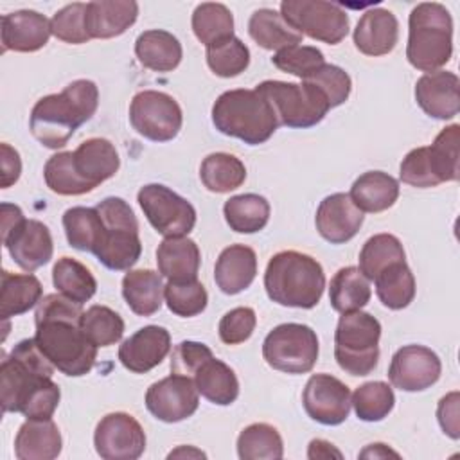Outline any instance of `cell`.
<instances>
[{"mask_svg": "<svg viewBox=\"0 0 460 460\" xmlns=\"http://www.w3.org/2000/svg\"><path fill=\"white\" fill-rule=\"evenodd\" d=\"M83 304L61 293L41 296L36 305L34 340L47 359L65 376L88 374L97 359V347L81 331Z\"/></svg>", "mask_w": 460, "mask_h": 460, "instance_id": "1", "label": "cell"}, {"mask_svg": "<svg viewBox=\"0 0 460 460\" xmlns=\"http://www.w3.org/2000/svg\"><path fill=\"white\" fill-rule=\"evenodd\" d=\"M99 106V88L90 79H75L59 93H50L32 106L29 128L49 149L66 146L75 129L92 119Z\"/></svg>", "mask_w": 460, "mask_h": 460, "instance_id": "2", "label": "cell"}, {"mask_svg": "<svg viewBox=\"0 0 460 460\" xmlns=\"http://www.w3.org/2000/svg\"><path fill=\"white\" fill-rule=\"evenodd\" d=\"M264 289L270 300L279 305L311 309L320 302L325 289L323 268L307 253L279 252L266 266Z\"/></svg>", "mask_w": 460, "mask_h": 460, "instance_id": "3", "label": "cell"}, {"mask_svg": "<svg viewBox=\"0 0 460 460\" xmlns=\"http://www.w3.org/2000/svg\"><path fill=\"white\" fill-rule=\"evenodd\" d=\"M212 122L226 137L259 146L277 131L279 120L271 104L257 90L223 92L212 106Z\"/></svg>", "mask_w": 460, "mask_h": 460, "instance_id": "4", "label": "cell"}, {"mask_svg": "<svg viewBox=\"0 0 460 460\" xmlns=\"http://www.w3.org/2000/svg\"><path fill=\"white\" fill-rule=\"evenodd\" d=\"M453 54V18L437 2L417 4L408 18V63L426 74L440 70Z\"/></svg>", "mask_w": 460, "mask_h": 460, "instance_id": "5", "label": "cell"}, {"mask_svg": "<svg viewBox=\"0 0 460 460\" xmlns=\"http://www.w3.org/2000/svg\"><path fill=\"white\" fill-rule=\"evenodd\" d=\"M104 230L93 255L113 271L129 270L142 253L138 221L131 207L122 198H104L97 207Z\"/></svg>", "mask_w": 460, "mask_h": 460, "instance_id": "6", "label": "cell"}, {"mask_svg": "<svg viewBox=\"0 0 460 460\" xmlns=\"http://www.w3.org/2000/svg\"><path fill=\"white\" fill-rule=\"evenodd\" d=\"M54 368L34 338L18 341L0 365V402L4 413H20L27 395L45 377H52Z\"/></svg>", "mask_w": 460, "mask_h": 460, "instance_id": "7", "label": "cell"}, {"mask_svg": "<svg viewBox=\"0 0 460 460\" xmlns=\"http://www.w3.org/2000/svg\"><path fill=\"white\" fill-rule=\"evenodd\" d=\"M381 323L368 313H343L334 331V358L350 376H368L379 361Z\"/></svg>", "mask_w": 460, "mask_h": 460, "instance_id": "8", "label": "cell"}, {"mask_svg": "<svg viewBox=\"0 0 460 460\" xmlns=\"http://www.w3.org/2000/svg\"><path fill=\"white\" fill-rule=\"evenodd\" d=\"M273 108L279 124L288 128L316 126L331 110L325 95L311 83L268 79L255 88Z\"/></svg>", "mask_w": 460, "mask_h": 460, "instance_id": "9", "label": "cell"}, {"mask_svg": "<svg viewBox=\"0 0 460 460\" xmlns=\"http://www.w3.org/2000/svg\"><path fill=\"white\" fill-rule=\"evenodd\" d=\"M262 358L279 372H311L318 359V336L309 325L280 323L264 338Z\"/></svg>", "mask_w": 460, "mask_h": 460, "instance_id": "10", "label": "cell"}, {"mask_svg": "<svg viewBox=\"0 0 460 460\" xmlns=\"http://www.w3.org/2000/svg\"><path fill=\"white\" fill-rule=\"evenodd\" d=\"M280 14L302 36L338 45L349 32V14L334 2L284 0Z\"/></svg>", "mask_w": 460, "mask_h": 460, "instance_id": "11", "label": "cell"}, {"mask_svg": "<svg viewBox=\"0 0 460 460\" xmlns=\"http://www.w3.org/2000/svg\"><path fill=\"white\" fill-rule=\"evenodd\" d=\"M129 122L144 138L153 142H169L180 133L183 113L176 99L169 93L142 90L131 99Z\"/></svg>", "mask_w": 460, "mask_h": 460, "instance_id": "12", "label": "cell"}, {"mask_svg": "<svg viewBox=\"0 0 460 460\" xmlns=\"http://www.w3.org/2000/svg\"><path fill=\"white\" fill-rule=\"evenodd\" d=\"M137 201L151 226L164 237L189 235L196 225V208L190 201L162 183L144 185Z\"/></svg>", "mask_w": 460, "mask_h": 460, "instance_id": "13", "label": "cell"}, {"mask_svg": "<svg viewBox=\"0 0 460 460\" xmlns=\"http://www.w3.org/2000/svg\"><path fill=\"white\" fill-rule=\"evenodd\" d=\"M93 446L104 460H137L146 449V433L133 415L113 411L97 422Z\"/></svg>", "mask_w": 460, "mask_h": 460, "instance_id": "14", "label": "cell"}, {"mask_svg": "<svg viewBox=\"0 0 460 460\" xmlns=\"http://www.w3.org/2000/svg\"><path fill=\"white\" fill-rule=\"evenodd\" d=\"M199 394L194 381L187 376L171 374L153 383L146 392V408L162 422H180L194 415Z\"/></svg>", "mask_w": 460, "mask_h": 460, "instance_id": "15", "label": "cell"}, {"mask_svg": "<svg viewBox=\"0 0 460 460\" xmlns=\"http://www.w3.org/2000/svg\"><path fill=\"white\" fill-rule=\"evenodd\" d=\"M350 395L349 386L338 377L313 374L305 383L302 404L313 420L323 426H338L349 417Z\"/></svg>", "mask_w": 460, "mask_h": 460, "instance_id": "16", "label": "cell"}, {"mask_svg": "<svg viewBox=\"0 0 460 460\" xmlns=\"http://www.w3.org/2000/svg\"><path fill=\"white\" fill-rule=\"evenodd\" d=\"M440 358L424 345H404L390 361L388 379L402 392H422L440 377Z\"/></svg>", "mask_w": 460, "mask_h": 460, "instance_id": "17", "label": "cell"}, {"mask_svg": "<svg viewBox=\"0 0 460 460\" xmlns=\"http://www.w3.org/2000/svg\"><path fill=\"white\" fill-rule=\"evenodd\" d=\"M2 243L11 259L29 273L45 266L54 252L50 230L38 219H22L7 232H2Z\"/></svg>", "mask_w": 460, "mask_h": 460, "instance_id": "18", "label": "cell"}, {"mask_svg": "<svg viewBox=\"0 0 460 460\" xmlns=\"http://www.w3.org/2000/svg\"><path fill=\"white\" fill-rule=\"evenodd\" d=\"M169 350V331L160 325H146L120 343L119 361L133 374H146L158 367Z\"/></svg>", "mask_w": 460, "mask_h": 460, "instance_id": "19", "label": "cell"}, {"mask_svg": "<svg viewBox=\"0 0 460 460\" xmlns=\"http://www.w3.org/2000/svg\"><path fill=\"white\" fill-rule=\"evenodd\" d=\"M363 217V212L354 205L349 194L336 192L320 201L314 223L318 234L325 241L331 244H343L359 232Z\"/></svg>", "mask_w": 460, "mask_h": 460, "instance_id": "20", "label": "cell"}, {"mask_svg": "<svg viewBox=\"0 0 460 460\" xmlns=\"http://www.w3.org/2000/svg\"><path fill=\"white\" fill-rule=\"evenodd\" d=\"M458 75L447 70L424 74L415 83V101L420 110L438 120L453 119L460 110Z\"/></svg>", "mask_w": 460, "mask_h": 460, "instance_id": "21", "label": "cell"}, {"mask_svg": "<svg viewBox=\"0 0 460 460\" xmlns=\"http://www.w3.org/2000/svg\"><path fill=\"white\" fill-rule=\"evenodd\" d=\"M50 20L41 13L22 9L7 13L0 22L2 50L14 52H36L47 45L50 38Z\"/></svg>", "mask_w": 460, "mask_h": 460, "instance_id": "22", "label": "cell"}, {"mask_svg": "<svg viewBox=\"0 0 460 460\" xmlns=\"http://www.w3.org/2000/svg\"><path fill=\"white\" fill-rule=\"evenodd\" d=\"M399 40V22L388 9L376 7L363 13L354 29V45L365 56H385Z\"/></svg>", "mask_w": 460, "mask_h": 460, "instance_id": "23", "label": "cell"}, {"mask_svg": "<svg viewBox=\"0 0 460 460\" xmlns=\"http://www.w3.org/2000/svg\"><path fill=\"white\" fill-rule=\"evenodd\" d=\"M74 169L83 181L92 189L115 176L120 167V158L115 146L101 137L88 138L72 151Z\"/></svg>", "mask_w": 460, "mask_h": 460, "instance_id": "24", "label": "cell"}, {"mask_svg": "<svg viewBox=\"0 0 460 460\" xmlns=\"http://www.w3.org/2000/svg\"><path fill=\"white\" fill-rule=\"evenodd\" d=\"M257 275V255L246 244L226 246L214 266V280L225 295H237L252 286Z\"/></svg>", "mask_w": 460, "mask_h": 460, "instance_id": "25", "label": "cell"}, {"mask_svg": "<svg viewBox=\"0 0 460 460\" xmlns=\"http://www.w3.org/2000/svg\"><path fill=\"white\" fill-rule=\"evenodd\" d=\"M138 16L135 0H95L86 4V31L90 38L108 40L124 34Z\"/></svg>", "mask_w": 460, "mask_h": 460, "instance_id": "26", "label": "cell"}, {"mask_svg": "<svg viewBox=\"0 0 460 460\" xmlns=\"http://www.w3.org/2000/svg\"><path fill=\"white\" fill-rule=\"evenodd\" d=\"M63 447L59 428L52 419H27L14 438L18 460H54Z\"/></svg>", "mask_w": 460, "mask_h": 460, "instance_id": "27", "label": "cell"}, {"mask_svg": "<svg viewBox=\"0 0 460 460\" xmlns=\"http://www.w3.org/2000/svg\"><path fill=\"white\" fill-rule=\"evenodd\" d=\"M158 273L167 280L198 279L201 253L198 244L187 235L165 237L156 248Z\"/></svg>", "mask_w": 460, "mask_h": 460, "instance_id": "28", "label": "cell"}, {"mask_svg": "<svg viewBox=\"0 0 460 460\" xmlns=\"http://www.w3.org/2000/svg\"><path fill=\"white\" fill-rule=\"evenodd\" d=\"M135 54L146 68L155 72H171L180 65L183 50L174 34L162 29H149L138 34L135 41Z\"/></svg>", "mask_w": 460, "mask_h": 460, "instance_id": "29", "label": "cell"}, {"mask_svg": "<svg viewBox=\"0 0 460 460\" xmlns=\"http://www.w3.org/2000/svg\"><path fill=\"white\" fill-rule=\"evenodd\" d=\"M350 199L361 212H383L399 198V181L383 171H367L354 180Z\"/></svg>", "mask_w": 460, "mask_h": 460, "instance_id": "30", "label": "cell"}, {"mask_svg": "<svg viewBox=\"0 0 460 460\" xmlns=\"http://www.w3.org/2000/svg\"><path fill=\"white\" fill-rule=\"evenodd\" d=\"M122 296L138 316H151L162 307V275L153 270H128L122 279Z\"/></svg>", "mask_w": 460, "mask_h": 460, "instance_id": "31", "label": "cell"}, {"mask_svg": "<svg viewBox=\"0 0 460 460\" xmlns=\"http://www.w3.org/2000/svg\"><path fill=\"white\" fill-rule=\"evenodd\" d=\"M41 295V282L32 273H11L4 270L0 279V316L7 320L27 313L38 305Z\"/></svg>", "mask_w": 460, "mask_h": 460, "instance_id": "32", "label": "cell"}, {"mask_svg": "<svg viewBox=\"0 0 460 460\" xmlns=\"http://www.w3.org/2000/svg\"><path fill=\"white\" fill-rule=\"evenodd\" d=\"M250 38L266 50H282L286 47L300 45L302 34L295 31L286 18L275 9H257L248 22Z\"/></svg>", "mask_w": 460, "mask_h": 460, "instance_id": "33", "label": "cell"}, {"mask_svg": "<svg viewBox=\"0 0 460 460\" xmlns=\"http://www.w3.org/2000/svg\"><path fill=\"white\" fill-rule=\"evenodd\" d=\"M192 381L198 394L217 406H228L239 395V381L235 372L214 356L198 368Z\"/></svg>", "mask_w": 460, "mask_h": 460, "instance_id": "34", "label": "cell"}, {"mask_svg": "<svg viewBox=\"0 0 460 460\" xmlns=\"http://www.w3.org/2000/svg\"><path fill=\"white\" fill-rule=\"evenodd\" d=\"M372 289L368 279L356 266L341 268L329 284V302L338 313L359 311L370 302Z\"/></svg>", "mask_w": 460, "mask_h": 460, "instance_id": "35", "label": "cell"}, {"mask_svg": "<svg viewBox=\"0 0 460 460\" xmlns=\"http://www.w3.org/2000/svg\"><path fill=\"white\" fill-rule=\"evenodd\" d=\"M225 221L237 234H255L268 225L270 203L264 196L248 192L232 196L223 205Z\"/></svg>", "mask_w": 460, "mask_h": 460, "instance_id": "36", "label": "cell"}, {"mask_svg": "<svg viewBox=\"0 0 460 460\" xmlns=\"http://www.w3.org/2000/svg\"><path fill=\"white\" fill-rule=\"evenodd\" d=\"M376 293L381 304L388 309L399 311L408 307L415 298V277L406 261L386 266L376 279Z\"/></svg>", "mask_w": 460, "mask_h": 460, "instance_id": "37", "label": "cell"}, {"mask_svg": "<svg viewBox=\"0 0 460 460\" xmlns=\"http://www.w3.org/2000/svg\"><path fill=\"white\" fill-rule=\"evenodd\" d=\"M199 178L210 192L226 194L244 183L246 167L230 153H210L201 162Z\"/></svg>", "mask_w": 460, "mask_h": 460, "instance_id": "38", "label": "cell"}, {"mask_svg": "<svg viewBox=\"0 0 460 460\" xmlns=\"http://www.w3.org/2000/svg\"><path fill=\"white\" fill-rule=\"evenodd\" d=\"M63 228L72 248L93 253L102 237V219L95 207H72L63 214Z\"/></svg>", "mask_w": 460, "mask_h": 460, "instance_id": "39", "label": "cell"}, {"mask_svg": "<svg viewBox=\"0 0 460 460\" xmlns=\"http://www.w3.org/2000/svg\"><path fill=\"white\" fill-rule=\"evenodd\" d=\"M52 282L58 293L77 304L88 302L97 291V280L92 271L72 257H61L56 261L52 268Z\"/></svg>", "mask_w": 460, "mask_h": 460, "instance_id": "40", "label": "cell"}, {"mask_svg": "<svg viewBox=\"0 0 460 460\" xmlns=\"http://www.w3.org/2000/svg\"><path fill=\"white\" fill-rule=\"evenodd\" d=\"M237 455L241 460H279L284 456L282 437L271 424L253 422L239 433Z\"/></svg>", "mask_w": 460, "mask_h": 460, "instance_id": "41", "label": "cell"}, {"mask_svg": "<svg viewBox=\"0 0 460 460\" xmlns=\"http://www.w3.org/2000/svg\"><path fill=\"white\" fill-rule=\"evenodd\" d=\"M192 31L194 36L205 45L210 47L226 38L234 36V16L230 9L223 4L203 2L192 13Z\"/></svg>", "mask_w": 460, "mask_h": 460, "instance_id": "42", "label": "cell"}, {"mask_svg": "<svg viewBox=\"0 0 460 460\" xmlns=\"http://www.w3.org/2000/svg\"><path fill=\"white\" fill-rule=\"evenodd\" d=\"M406 259L401 241L392 234H376L363 244L359 252V271L374 280L386 266Z\"/></svg>", "mask_w": 460, "mask_h": 460, "instance_id": "43", "label": "cell"}, {"mask_svg": "<svg viewBox=\"0 0 460 460\" xmlns=\"http://www.w3.org/2000/svg\"><path fill=\"white\" fill-rule=\"evenodd\" d=\"M395 395L388 383L368 381L354 390L350 395V406L356 417L365 422H379L394 410Z\"/></svg>", "mask_w": 460, "mask_h": 460, "instance_id": "44", "label": "cell"}, {"mask_svg": "<svg viewBox=\"0 0 460 460\" xmlns=\"http://www.w3.org/2000/svg\"><path fill=\"white\" fill-rule=\"evenodd\" d=\"M79 325L95 347H110L120 341L124 334V320L106 305H92L83 311Z\"/></svg>", "mask_w": 460, "mask_h": 460, "instance_id": "45", "label": "cell"}, {"mask_svg": "<svg viewBox=\"0 0 460 460\" xmlns=\"http://www.w3.org/2000/svg\"><path fill=\"white\" fill-rule=\"evenodd\" d=\"M43 178L47 187L61 196H81L93 190L75 172L72 151H61L52 155L43 167Z\"/></svg>", "mask_w": 460, "mask_h": 460, "instance_id": "46", "label": "cell"}, {"mask_svg": "<svg viewBox=\"0 0 460 460\" xmlns=\"http://www.w3.org/2000/svg\"><path fill=\"white\" fill-rule=\"evenodd\" d=\"M164 300L171 313L176 316L190 318L205 311L208 295L205 286L194 280H167L164 286Z\"/></svg>", "mask_w": 460, "mask_h": 460, "instance_id": "47", "label": "cell"}, {"mask_svg": "<svg viewBox=\"0 0 460 460\" xmlns=\"http://www.w3.org/2000/svg\"><path fill=\"white\" fill-rule=\"evenodd\" d=\"M458 144H460V126L451 124L435 137L431 146H428L429 158L440 183L456 181L460 176Z\"/></svg>", "mask_w": 460, "mask_h": 460, "instance_id": "48", "label": "cell"}, {"mask_svg": "<svg viewBox=\"0 0 460 460\" xmlns=\"http://www.w3.org/2000/svg\"><path fill=\"white\" fill-rule=\"evenodd\" d=\"M207 65L219 77H235L250 65L248 47L235 36L207 47Z\"/></svg>", "mask_w": 460, "mask_h": 460, "instance_id": "49", "label": "cell"}, {"mask_svg": "<svg viewBox=\"0 0 460 460\" xmlns=\"http://www.w3.org/2000/svg\"><path fill=\"white\" fill-rule=\"evenodd\" d=\"M52 34L70 45L86 43L90 38L86 31V4L74 2L54 13L50 18Z\"/></svg>", "mask_w": 460, "mask_h": 460, "instance_id": "50", "label": "cell"}, {"mask_svg": "<svg viewBox=\"0 0 460 460\" xmlns=\"http://www.w3.org/2000/svg\"><path fill=\"white\" fill-rule=\"evenodd\" d=\"M271 63L282 72L305 79L325 63V58L322 50L316 47L293 45V47L277 50L275 56L271 58Z\"/></svg>", "mask_w": 460, "mask_h": 460, "instance_id": "51", "label": "cell"}, {"mask_svg": "<svg viewBox=\"0 0 460 460\" xmlns=\"http://www.w3.org/2000/svg\"><path fill=\"white\" fill-rule=\"evenodd\" d=\"M302 81L314 84L325 95L331 108L343 104L349 99L352 88L350 75L343 68L331 63H323L316 72Z\"/></svg>", "mask_w": 460, "mask_h": 460, "instance_id": "52", "label": "cell"}, {"mask_svg": "<svg viewBox=\"0 0 460 460\" xmlns=\"http://www.w3.org/2000/svg\"><path fill=\"white\" fill-rule=\"evenodd\" d=\"M399 176L402 183H408L417 189H428V187H437L440 185V180L435 172V167L429 158V149L424 147H415L411 149L401 162L399 167Z\"/></svg>", "mask_w": 460, "mask_h": 460, "instance_id": "53", "label": "cell"}, {"mask_svg": "<svg viewBox=\"0 0 460 460\" xmlns=\"http://www.w3.org/2000/svg\"><path fill=\"white\" fill-rule=\"evenodd\" d=\"M257 325V316L252 307H234L223 314L217 325V332L223 343L237 345L246 341Z\"/></svg>", "mask_w": 460, "mask_h": 460, "instance_id": "54", "label": "cell"}, {"mask_svg": "<svg viewBox=\"0 0 460 460\" xmlns=\"http://www.w3.org/2000/svg\"><path fill=\"white\" fill-rule=\"evenodd\" d=\"M61 399V392L58 383L52 381V377L43 379L25 399L22 404L20 413L27 419H52L58 404Z\"/></svg>", "mask_w": 460, "mask_h": 460, "instance_id": "55", "label": "cell"}, {"mask_svg": "<svg viewBox=\"0 0 460 460\" xmlns=\"http://www.w3.org/2000/svg\"><path fill=\"white\" fill-rule=\"evenodd\" d=\"M212 358V350L199 341H181L172 349L171 354V372L178 376L194 377L198 368Z\"/></svg>", "mask_w": 460, "mask_h": 460, "instance_id": "56", "label": "cell"}, {"mask_svg": "<svg viewBox=\"0 0 460 460\" xmlns=\"http://www.w3.org/2000/svg\"><path fill=\"white\" fill-rule=\"evenodd\" d=\"M458 402H460V394L458 392H449L438 401L437 406V419L442 428V431L456 440L460 437V420H458Z\"/></svg>", "mask_w": 460, "mask_h": 460, "instance_id": "57", "label": "cell"}, {"mask_svg": "<svg viewBox=\"0 0 460 460\" xmlns=\"http://www.w3.org/2000/svg\"><path fill=\"white\" fill-rule=\"evenodd\" d=\"M0 167H2V172H0L2 189H7L18 181L22 172V160L18 151L5 142L0 144Z\"/></svg>", "mask_w": 460, "mask_h": 460, "instance_id": "58", "label": "cell"}, {"mask_svg": "<svg viewBox=\"0 0 460 460\" xmlns=\"http://www.w3.org/2000/svg\"><path fill=\"white\" fill-rule=\"evenodd\" d=\"M341 458V453L327 440L323 438H313L309 442V449H307V458L316 460V458Z\"/></svg>", "mask_w": 460, "mask_h": 460, "instance_id": "59", "label": "cell"}, {"mask_svg": "<svg viewBox=\"0 0 460 460\" xmlns=\"http://www.w3.org/2000/svg\"><path fill=\"white\" fill-rule=\"evenodd\" d=\"M361 458H385V456H399V453L392 451L386 444L376 442V444H368L361 453Z\"/></svg>", "mask_w": 460, "mask_h": 460, "instance_id": "60", "label": "cell"}, {"mask_svg": "<svg viewBox=\"0 0 460 460\" xmlns=\"http://www.w3.org/2000/svg\"><path fill=\"white\" fill-rule=\"evenodd\" d=\"M172 456H198V458H205V453L199 451V449H194V447L181 446V447H178V449L169 453V458H172Z\"/></svg>", "mask_w": 460, "mask_h": 460, "instance_id": "61", "label": "cell"}]
</instances>
